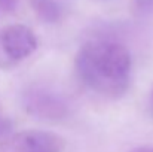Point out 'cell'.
I'll return each mask as SVG.
<instances>
[{
	"instance_id": "obj_1",
	"label": "cell",
	"mask_w": 153,
	"mask_h": 152,
	"mask_svg": "<svg viewBox=\"0 0 153 152\" xmlns=\"http://www.w3.org/2000/svg\"><path fill=\"white\" fill-rule=\"evenodd\" d=\"M131 54L128 48L113 40L86 42L74 57L79 79L94 93L117 99L129 87Z\"/></svg>"
},
{
	"instance_id": "obj_2",
	"label": "cell",
	"mask_w": 153,
	"mask_h": 152,
	"mask_svg": "<svg viewBox=\"0 0 153 152\" xmlns=\"http://www.w3.org/2000/svg\"><path fill=\"white\" fill-rule=\"evenodd\" d=\"M21 103L28 115L43 121H61L70 113V104L65 97L42 85L25 88L21 96Z\"/></svg>"
},
{
	"instance_id": "obj_3",
	"label": "cell",
	"mask_w": 153,
	"mask_h": 152,
	"mask_svg": "<svg viewBox=\"0 0 153 152\" xmlns=\"http://www.w3.org/2000/svg\"><path fill=\"white\" fill-rule=\"evenodd\" d=\"M64 140L51 131L25 130L3 137L0 152H61Z\"/></svg>"
},
{
	"instance_id": "obj_4",
	"label": "cell",
	"mask_w": 153,
	"mask_h": 152,
	"mask_svg": "<svg viewBox=\"0 0 153 152\" xmlns=\"http://www.w3.org/2000/svg\"><path fill=\"white\" fill-rule=\"evenodd\" d=\"M0 43L10 60H22L31 55L37 48V39L33 30L22 24L7 25L0 34Z\"/></svg>"
},
{
	"instance_id": "obj_5",
	"label": "cell",
	"mask_w": 153,
	"mask_h": 152,
	"mask_svg": "<svg viewBox=\"0 0 153 152\" xmlns=\"http://www.w3.org/2000/svg\"><path fill=\"white\" fill-rule=\"evenodd\" d=\"M36 16L48 24H53L61 18V6L56 0H30Z\"/></svg>"
},
{
	"instance_id": "obj_6",
	"label": "cell",
	"mask_w": 153,
	"mask_h": 152,
	"mask_svg": "<svg viewBox=\"0 0 153 152\" xmlns=\"http://www.w3.org/2000/svg\"><path fill=\"white\" fill-rule=\"evenodd\" d=\"M131 12L138 18H147L153 13V0H131Z\"/></svg>"
},
{
	"instance_id": "obj_7",
	"label": "cell",
	"mask_w": 153,
	"mask_h": 152,
	"mask_svg": "<svg viewBox=\"0 0 153 152\" xmlns=\"http://www.w3.org/2000/svg\"><path fill=\"white\" fill-rule=\"evenodd\" d=\"M12 127H13L12 121H10L9 118L0 115V139H1V137H6V136L12 131Z\"/></svg>"
},
{
	"instance_id": "obj_8",
	"label": "cell",
	"mask_w": 153,
	"mask_h": 152,
	"mask_svg": "<svg viewBox=\"0 0 153 152\" xmlns=\"http://www.w3.org/2000/svg\"><path fill=\"white\" fill-rule=\"evenodd\" d=\"M19 0H0V7L4 10H12L16 7Z\"/></svg>"
},
{
	"instance_id": "obj_9",
	"label": "cell",
	"mask_w": 153,
	"mask_h": 152,
	"mask_svg": "<svg viewBox=\"0 0 153 152\" xmlns=\"http://www.w3.org/2000/svg\"><path fill=\"white\" fill-rule=\"evenodd\" d=\"M129 152H153L152 146H138V148H134Z\"/></svg>"
},
{
	"instance_id": "obj_10",
	"label": "cell",
	"mask_w": 153,
	"mask_h": 152,
	"mask_svg": "<svg viewBox=\"0 0 153 152\" xmlns=\"http://www.w3.org/2000/svg\"><path fill=\"white\" fill-rule=\"evenodd\" d=\"M152 99H153V94H152Z\"/></svg>"
}]
</instances>
